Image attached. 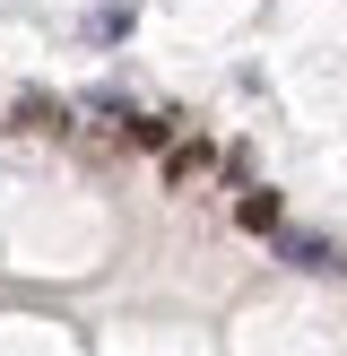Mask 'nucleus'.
I'll return each mask as SVG.
<instances>
[{
  "label": "nucleus",
  "instance_id": "f257e3e1",
  "mask_svg": "<svg viewBox=\"0 0 347 356\" xmlns=\"http://www.w3.org/2000/svg\"><path fill=\"white\" fill-rule=\"evenodd\" d=\"M278 218H287L278 191H235V226H243V235H278Z\"/></svg>",
  "mask_w": 347,
  "mask_h": 356
},
{
  "label": "nucleus",
  "instance_id": "f03ea898",
  "mask_svg": "<svg viewBox=\"0 0 347 356\" xmlns=\"http://www.w3.org/2000/svg\"><path fill=\"white\" fill-rule=\"evenodd\" d=\"M278 252L295 270H339V243H321V235H278Z\"/></svg>",
  "mask_w": 347,
  "mask_h": 356
},
{
  "label": "nucleus",
  "instance_id": "7ed1b4c3",
  "mask_svg": "<svg viewBox=\"0 0 347 356\" xmlns=\"http://www.w3.org/2000/svg\"><path fill=\"white\" fill-rule=\"evenodd\" d=\"M17 131H61V96H17Z\"/></svg>",
  "mask_w": 347,
  "mask_h": 356
},
{
  "label": "nucleus",
  "instance_id": "20e7f679",
  "mask_svg": "<svg viewBox=\"0 0 347 356\" xmlns=\"http://www.w3.org/2000/svg\"><path fill=\"white\" fill-rule=\"evenodd\" d=\"M200 174H208V148H200V139L165 148V183H200Z\"/></svg>",
  "mask_w": 347,
  "mask_h": 356
},
{
  "label": "nucleus",
  "instance_id": "39448f33",
  "mask_svg": "<svg viewBox=\"0 0 347 356\" xmlns=\"http://www.w3.org/2000/svg\"><path fill=\"white\" fill-rule=\"evenodd\" d=\"M121 26H130V9H121V0H104V9H96V17H87V44H113V35H121Z\"/></svg>",
  "mask_w": 347,
  "mask_h": 356
}]
</instances>
